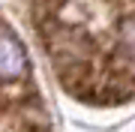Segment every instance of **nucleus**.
Masks as SVG:
<instances>
[{
    "instance_id": "f257e3e1",
    "label": "nucleus",
    "mask_w": 135,
    "mask_h": 132,
    "mask_svg": "<svg viewBox=\"0 0 135 132\" xmlns=\"http://www.w3.org/2000/svg\"><path fill=\"white\" fill-rule=\"evenodd\" d=\"M33 27L72 99L96 108L135 99V0H33Z\"/></svg>"
},
{
    "instance_id": "f03ea898",
    "label": "nucleus",
    "mask_w": 135,
    "mask_h": 132,
    "mask_svg": "<svg viewBox=\"0 0 135 132\" xmlns=\"http://www.w3.org/2000/svg\"><path fill=\"white\" fill-rule=\"evenodd\" d=\"M36 102V78L30 54L6 15L0 12V123L12 120Z\"/></svg>"
},
{
    "instance_id": "7ed1b4c3",
    "label": "nucleus",
    "mask_w": 135,
    "mask_h": 132,
    "mask_svg": "<svg viewBox=\"0 0 135 132\" xmlns=\"http://www.w3.org/2000/svg\"><path fill=\"white\" fill-rule=\"evenodd\" d=\"M3 132H51V123H48V117H45L42 108L36 111V102H33L30 108H24L21 114H15L12 123Z\"/></svg>"
}]
</instances>
